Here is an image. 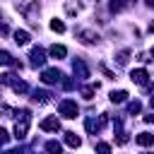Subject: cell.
<instances>
[{
  "instance_id": "7a4b0ae2",
  "label": "cell",
  "mask_w": 154,
  "mask_h": 154,
  "mask_svg": "<svg viewBox=\"0 0 154 154\" xmlns=\"http://www.w3.org/2000/svg\"><path fill=\"white\" fill-rule=\"evenodd\" d=\"M17 10H19L29 22H34V19H36V14L41 12V5H38V0H26V2L17 5Z\"/></svg>"
},
{
  "instance_id": "d590c367",
  "label": "cell",
  "mask_w": 154,
  "mask_h": 154,
  "mask_svg": "<svg viewBox=\"0 0 154 154\" xmlns=\"http://www.w3.org/2000/svg\"><path fill=\"white\" fill-rule=\"evenodd\" d=\"M142 154H152V152H142Z\"/></svg>"
},
{
  "instance_id": "7402d4cb",
  "label": "cell",
  "mask_w": 154,
  "mask_h": 154,
  "mask_svg": "<svg viewBox=\"0 0 154 154\" xmlns=\"http://www.w3.org/2000/svg\"><path fill=\"white\" fill-rule=\"evenodd\" d=\"M12 89H14L17 94H24L29 87H26V82H22V79H12Z\"/></svg>"
},
{
  "instance_id": "8992f818",
  "label": "cell",
  "mask_w": 154,
  "mask_h": 154,
  "mask_svg": "<svg viewBox=\"0 0 154 154\" xmlns=\"http://www.w3.org/2000/svg\"><path fill=\"white\" fill-rule=\"evenodd\" d=\"M29 63H31L34 67H41V65L46 63V51H43V48H38V46H34V48H31V53H29Z\"/></svg>"
},
{
  "instance_id": "4dcf8cb0",
  "label": "cell",
  "mask_w": 154,
  "mask_h": 154,
  "mask_svg": "<svg viewBox=\"0 0 154 154\" xmlns=\"http://www.w3.org/2000/svg\"><path fill=\"white\" fill-rule=\"evenodd\" d=\"M63 87H65V89H72L75 82H72V79H63Z\"/></svg>"
},
{
  "instance_id": "f1b7e54d",
  "label": "cell",
  "mask_w": 154,
  "mask_h": 154,
  "mask_svg": "<svg viewBox=\"0 0 154 154\" xmlns=\"http://www.w3.org/2000/svg\"><path fill=\"white\" fill-rule=\"evenodd\" d=\"M0 140H2V144H7V140H10V135H7V130H0Z\"/></svg>"
},
{
  "instance_id": "1f68e13d",
  "label": "cell",
  "mask_w": 154,
  "mask_h": 154,
  "mask_svg": "<svg viewBox=\"0 0 154 154\" xmlns=\"http://www.w3.org/2000/svg\"><path fill=\"white\" fill-rule=\"evenodd\" d=\"M5 154H22V149H7Z\"/></svg>"
},
{
  "instance_id": "484cf974",
  "label": "cell",
  "mask_w": 154,
  "mask_h": 154,
  "mask_svg": "<svg viewBox=\"0 0 154 154\" xmlns=\"http://www.w3.org/2000/svg\"><path fill=\"white\" fill-rule=\"evenodd\" d=\"M125 7V0H111V12H120Z\"/></svg>"
},
{
  "instance_id": "cb8c5ba5",
  "label": "cell",
  "mask_w": 154,
  "mask_h": 154,
  "mask_svg": "<svg viewBox=\"0 0 154 154\" xmlns=\"http://www.w3.org/2000/svg\"><path fill=\"white\" fill-rule=\"evenodd\" d=\"M51 29L58 31V34H63V31H65V24H63L60 19H51Z\"/></svg>"
},
{
  "instance_id": "4316f807",
  "label": "cell",
  "mask_w": 154,
  "mask_h": 154,
  "mask_svg": "<svg viewBox=\"0 0 154 154\" xmlns=\"http://www.w3.org/2000/svg\"><path fill=\"white\" fill-rule=\"evenodd\" d=\"M99 70H101V72H103V75H106V79H116V72H113V70H108V67H106V65H103V63H101V65H99Z\"/></svg>"
},
{
  "instance_id": "603a6c76",
  "label": "cell",
  "mask_w": 154,
  "mask_h": 154,
  "mask_svg": "<svg viewBox=\"0 0 154 154\" xmlns=\"http://www.w3.org/2000/svg\"><path fill=\"white\" fill-rule=\"evenodd\" d=\"M128 111H130V116H137V113L142 111V103L135 99V101H130V103H128Z\"/></svg>"
},
{
  "instance_id": "ffe728a7",
  "label": "cell",
  "mask_w": 154,
  "mask_h": 154,
  "mask_svg": "<svg viewBox=\"0 0 154 154\" xmlns=\"http://www.w3.org/2000/svg\"><path fill=\"white\" fill-rule=\"evenodd\" d=\"M46 152L48 154H63V144L55 142V140H51V142H46Z\"/></svg>"
},
{
  "instance_id": "5b68a950",
  "label": "cell",
  "mask_w": 154,
  "mask_h": 154,
  "mask_svg": "<svg viewBox=\"0 0 154 154\" xmlns=\"http://www.w3.org/2000/svg\"><path fill=\"white\" fill-rule=\"evenodd\" d=\"M130 79H132L135 84L144 87V89H147V87L152 84V82H149V72H147L144 67H137V70H132V72H130Z\"/></svg>"
},
{
  "instance_id": "836d02e7",
  "label": "cell",
  "mask_w": 154,
  "mask_h": 154,
  "mask_svg": "<svg viewBox=\"0 0 154 154\" xmlns=\"http://www.w3.org/2000/svg\"><path fill=\"white\" fill-rule=\"evenodd\" d=\"M149 103H152V111H154V96H152V99H149Z\"/></svg>"
},
{
  "instance_id": "e575fe53",
  "label": "cell",
  "mask_w": 154,
  "mask_h": 154,
  "mask_svg": "<svg viewBox=\"0 0 154 154\" xmlns=\"http://www.w3.org/2000/svg\"><path fill=\"white\" fill-rule=\"evenodd\" d=\"M149 53H152V58H154V48H152V51H149Z\"/></svg>"
},
{
  "instance_id": "30bf717a",
  "label": "cell",
  "mask_w": 154,
  "mask_h": 154,
  "mask_svg": "<svg viewBox=\"0 0 154 154\" xmlns=\"http://www.w3.org/2000/svg\"><path fill=\"white\" fill-rule=\"evenodd\" d=\"M26 130H29V118L17 120V125H14V137H17V140H24V137H26Z\"/></svg>"
},
{
  "instance_id": "2e32d148",
  "label": "cell",
  "mask_w": 154,
  "mask_h": 154,
  "mask_svg": "<svg viewBox=\"0 0 154 154\" xmlns=\"http://www.w3.org/2000/svg\"><path fill=\"white\" fill-rule=\"evenodd\" d=\"M14 43H17V46H26V43H29V31L17 29V31H14Z\"/></svg>"
},
{
  "instance_id": "ba28073f",
  "label": "cell",
  "mask_w": 154,
  "mask_h": 154,
  "mask_svg": "<svg viewBox=\"0 0 154 154\" xmlns=\"http://www.w3.org/2000/svg\"><path fill=\"white\" fill-rule=\"evenodd\" d=\"M103 125H106V116H101L99 120H96V118H87V123H84L87 132H91V135H96V132H99Z\"/></svg>"
},
{
  "instance_id": "83f0119b",
  "label": "cell",
  "mask_w": 154,
  "mask_h": 154,
  "mask_svg": "<svg viewBox=\"0 0 154 154\" xmlns=\"http://www.w3.org/2000/svg\"><path fill=\"white\" fill-rule=\"evenodd\" d=\"M116 135H118V137H116V142H118V144H125V142H128V132H123V130H120V132H116Z\"/></svg>"
},
{
  "instance_id": "7c38bea8",
  "label": "cell",
  "mask_w": 154,
  "mask_h": 154,
  "mask_svg": "<svg viewBox=\"0 0 154 154\" xmlns=\"http://www.w3.org/2000/svg\"><path fill=\"white\" fill-rule=\"evenodd\" d=\"M135 142H137L140 147H152V144H154V135H152V132H140V135L135 137Z\"/></svg>"
},
{
  "instance_id": "9c48e42d",
  "label": "cell",
  "mask_w": 154,
  "mask_h": 154,
  "mask_svg": "<svg viewBox=\"0 0 154 154\" xmlns=\"http://www.w3.org/2000/svg\"><path fill=\"white\" fill-rule=\"evenodd\" d=\"M72 70H75V75H77L79 79H87V77H89V67L84 65L82 58H75V60H72Z\"/></svg>"
},
{
  "instance_id": "44dd1931",
  "label": "cell",
  "mask_w": 154,
  "mask_h": 154,
  "mask_svg": "<svg viewBox=\"0 0 154 154\" xmlns=\"http://www.w3.org/2000/svg\"><path fill=\"white\" fill-rule=\"evenodd\" d=\"M128 60H130V51H128V48H123V51L116 53V63H118V65H128Z\"/></svg>"
},
{
  "instance_id": "6da1fadb",
  "label": "cell",
  "mask_w": 154,
  "mask_h": 154,
  "mask_svg": "<svg viewBox=\"0 0 154 154\" xmlns=\"http://www.w3.org/2000/svg\"><path fill=\"white\" fill-rule=\"evenodd\" d=\"M58 113H60L63 118H77V116H79V106H77V101H72V99H63V101L58 103Z\"/></svg>"
},
{
  "instance_id": "3957f363",
  "label": "cell",
  "mask_w": 154,
  "mask_h": 154,
  "mask_svg": "<svg viewBox=\"0 0 154 154\" xmlns=\"http://www.w3.org/2000/svg\"><path fill=\"white\" fill-rule=\"evenodd\" d=\"M41 82L43 84H58V82H63V72L58 67H48L41 72Z\"/></svg>"
},
{
  "instance_id": "5bb4252c",
  "label": "cell",
  "mask_w": 154,
  "mask_h": 154,
  "mask_svg": "<svg viewBox=\"0 0 154 154\" xmlns=\"http://www.w3.org/2000/svg\"><path fill=\"white\" fill-rule=\"evenodd\" d=\"M31 99H34V103H48V101H51V94H48L46 89H36Z\"/></svg>"
},
{
  "instance_id": "4fadbf2b",
  "label": "cell",
  "mask_w": 154,
  "mask_h": 154,
  "mask_svg": "<svg viewBox=\"0 0 154 154\" xmlns=\"http://www.w3.org/2000/svg\"><path fill=\"white\" fill-rule=\"evenodd\" d=\"M65 12H67L70 17H75V14H79V12H82V2H75V0H67V2H65Z\"/></svg>"
},
{
  "instance_id": "8fae6325",
  "label": "cell",
  "mask_w": 154,
  "mask_h": 154,
  "mask_svg": "<svg viewBox=\"0 0 154 154\" xmlns=\"http://www.w3.org/2000/svg\"><path fill=\"white\" fill-rule=\"evenodd\" d=\"M48 55L60 60V58H65V55H67V48H65V46H60V43H53V46L48 48Z\"/></svg>"
},
{
  "instance_id": "e0dca14e",
  "label": "cell",
  "mask_w": 154,
  "mask_h": 154,
  "mask_svg": "<svg viewBox=\"0 0 154 154\" xmlns=\"http://www.w3.org/2000/svg\"><path fill=\"white\" fill-rule=\"evenodd\" d=\"M0 63H2V65H14V67H22V63H19V60H14L7 51H2V53H0Z\"/></svg>"
},
{
  "instance_id": "ac0fdd59",
  "label": "cell",
  "mask_w": 154,
  "mask_h": 154,
  "mask_svg": "<svg viewBox=\"0 0 154 154\" xmlns=\"http://www.w3.org/2000/svg\"><path fill=\"white\" fill-rule=\"evenodd\" d=\"M96 89H99V84H87V87H82V89H79V94L89 101V99H94V91H96Z\"/></svg>"
},
{
  "instance_id": "52a82bcc",
  "label": "cell",
  "mask_w": 154,
  "mask_h": 154,
  "mask_svg": "<svg viewBox=\"0 0 154 154\" xmlns=\"http://www.w3.org/2000/svg\"><path fill=\"white\" fill-rule=\"evenodd\" d=\"M38 128H41V130H46V132H58V130H60V118H58V116L43 118V120L38 123Z\"/></svg>"
},
{
  "instance_id": "277c9868",
  "label": "cell",
  "mask_w": 154,
  "mask_h": 154,
  "mask_svg": "<svg viewBox=\"0 0 154 154\" xmlns=\"http://www.w3.org/2000/svg\"><path fill=\"white\" fill-rule=\"evenodd\" d=\"M77 38L84 43V46H94V43H99V34L96 31H91V29H77Z\"/></svg>"
},
{
  "instance_id": "f546056e",
  "label": "cell",
  "mask_w": 154,
  "mask_h": 154,
  "mask_svg": "<svg viewBox=\"0 0 154 154\" xmlns=\"http://www.w3.org/2000/svg\"><path fill=\"white\" fill-rule=\"evenodd\" d=\"M144 123H149V125H154V111H152V113H147V116H144Z\"/></svg>"
},
{
  "instance_id": "d6a6232c",
  "label": "cell",
  "mask_w": 154,
  "mask_h": 154,
  "mask_svg": "<svg viewBox=\"0 0 154 154\" xmlns=\"http://www.w3.org/2000/svg\"><path fill=\"white\" fill-rule=\"evenodd\" d=\"M144 2H147V5H149V7H154V0H144Z\"/></svg>"
},
{
  "instance_id": "d4e9b609",
  "label": "cell",
  "mask_w": 154,
  "mask_h": 154,
  "mask_svg": "<svg viewBox=\"0 0 154 154\" xmlns=\"http://www.w3.org/2000/svg\"><path fill=\"white\" fill-rule=\"evenodd\" d=\"M96 152H99V154H111V144H106V142H96Z\"/></svg>"
},
{
  "instance_id": "d6986e66",
  "label": "cell",
  "mask_w": 154,
  "mask_h": 154,
  "mask_svg": "<svg viewBox=\"0 0 154 154\" xmlns=\"http://www.w3.org/2000/svg\"><path fill=\"white\" fill-rule=\"evenodd\" d=\"M113 103H123V101H128V91H123V89H118V91H111V96H108Z\"/></svg>"
},
{
  "instance_id": "9a60e30c",
  "label": "cell",
  "mask_w": 154,
  "mask_h": 154,
  "mask_svg": "<svg viewBox=\"0 0 154 154\" xmlns=\"http://www.w3.org/2000/svg\"><path fill=\"white\" fill-rule=\"evenodd\" d=\"M65 144H67V147H72V149H77V147L82 144V140H79V135H77V132H65Z\"/></svg>"
}]
</instances>
